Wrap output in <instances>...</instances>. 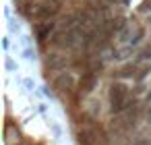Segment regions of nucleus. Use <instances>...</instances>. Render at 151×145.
<instances>
[{"label": "nucleus", "instance_id": "1", "mask_svg": "<svg viewBox=\"0 0 151 145\" xmlns=\"http://www.w3.org/2000/svg\"><path fill=\"white\" fill-rule=\"evenodd\" d=\"M139 100H134L130 95V89L126 83L122 81H112L110 87H108V104H110V112L116 116V114H122L126 112L128 108H132Z\"/></svg>", "mask_w": 151, "mask_h": 145}, {"label": "nucleus", "instance_id": "2", "mask_svg": "<svg viewBox=\"0 0 151 145\" xmlns=\"http://www.w3.org/2000/svg\"><path fill=\"white\" fill-rule=\"evenodd\" d=\"M62 6H60V0H42L40 4H33L31 11H29V17L31 21H50L54 19L56 15H60Z\"/></svg>", "mask_w": 151, "mask_h": 145}, {"label": "nucleus", "instance_id": "3", "mask_svg": "<svg viewBox=\"0 0 151 145\" xmlns=\"http://www.w3.org/2000/svg\"><path fill=\"white\" fill-rule=\"evenodd\" d=\"M106 139L104 128L95 126V124H85L77 131V143L79 145H101Z\"/></svg>", "mask_w": 151, "mask_h": 145}, {"label": "nucleus", "instance_id": "4", "mask_svg": "<svg viewBox=\"0 0 151 145\" xmlns=\"http://www.w3.org/2000/svg\"><path fill=\"white\" fill-rule=\"evenodd\" d=\"M54 87H56L60 93H64V95H68V93H73L75 89H79L75 75L68 73V71H62V73L56 75V79H54Z\"/></svg>", "mask_w": 151, "mask_h": 145}, {"label": "nucleus", "instance_id": "5", "mask_svg": "<svg viewBox=\"0 0 151 145\" xmlns=\"http://www.w3.org/2000/svg\"><path fill=\"white\" fill-rule=\"evenodd\" d=\"M58 29V23L54 19L50 21H40L35 27H33V33H35V40L37 44H46L48 40H52V33Z\"/></svg>", "mask_w": 151, "mask_h": 145}, {"label": "nucleus", "instance_id": "6", "mask_svg": "<svg viewBox=\"0 0 151 145\" xmlns=\"http://www.w3.org/2000/svg\"><path fill=\"white\" fill-rule=\"evenodd\" d=\"M70 62H73V60H70L68 56L58 54V52H50V54L44 58L46 69H50V71H54V73H62V71H66V66H68Z\"/></svg>", "mask_w": 151, "mask_h": 145}, {"label": "nucleus", "instance_id": "7", "mask_svg": "<svg viewBox=\"0 0 151 145\" xmlns=\"http://www.w3.org/2000/svg\"><path fill=\"white\" fill-rule=\"evenodd\" d=\"M99 77H101V73L91 71V69H85V73H83V77H81V81H79V93L89 95V93L95 89V85H97Z\"/></svg>", "mask_w": 151, "mask_h": 145}, {"label": "nucleus", "instance_id": "8", "mask_svg": "<svg viewBox=\"0 0 151 145\" xmlns=\"http://www.w3.org/2000/svg\"><path fill=\"white\" fill-rule=\"evenodd\" d=\"M137 75H139V64H137L134 60H130V62L122 64V66H120V69L114 73L116 81H124V79H137Z\"/></svg>", "mask_w": 151, "mask_h": 145}, {"label": "nucleus", "instance_id": "9", "mask_svg": "<svg viewBox=\"0 0 151 145\" xmlns=\"http://www.w3.org/2000/svg\"><path fill=\"white\" fill-rule=\"evenodd\" d=\"M134 62L141 66V64H145V62H151V44H145L141 50H137V54H134Z\"/></svg>", "mask_w": 151, "mask_h": 145}, {"label": "nucleus", "instance_id": "10", "mask_svg": "<svg viewBox=\"0 0 151 145\" xmlns=\"http://www.w3.org/2000/svg\"><path fill=\"white\" fill-rule=\"evenodd\" d=\"M145 33H147L145 25H139V23H137V27H134V35H132V40H130V44H128V46H132V48L137 50V46L145 40Z\"/></svg>", "mask_w": 151, "mask_h": 145}, {"label": "nucleus", "instance_id": "11", "mask_svg": "<svg viewBox=\"0 0 151 145\" xmlns=\"http://www.w3.org/2000/svg\"><path fill=\"white\" fill-rule=\"evenodd\" d=\"M23 54H25V60H35V58H37V54H35V50H33V48H27Z\"/></svg>", "mask_w": 151, "mask_h": 145}, {"label": "nucleus", "instance_id": "12", "mask_svg": "<svg viewBox=\"0 0 151 145\" xmlns=\"http://www.w3.org/2000/svg\"><path fill=\"white\" fill-rule=\"evenodd\" d=\"M4 66H6L11 73H15V71H17V64L13 62V58H11V56H6V60H4Z\"/></svg>", "mask_w": 151, "mask_h": 145}, {"label": "nucleus", "instance_id": "13", "mask_svg": "<svg viewBox=\"0 0 151 145\" xmlns=\"http://www.w3.org/2000/svg\"><path fill=\"white\" fill-rule=\"evenodd\" d=\"M139 13H151V0H145V2L139 6Z\"/></svg>", "mask_w": 151, "mask_h": 145}, {"label": "nucleus", "instance_id": "14", "mask_svg": "<svg viewBox=\"0 0 151 145\" xmlns=\"http://www.w3.org/2000/svg\"><path fill=\"white\" fill-rule=\"evenodd\" d=\"M25 87H27V89L31 91V89L35 87V83H33V79H25Z\"/></svg>", "mask_w": 151, "mask_h": 145}, {"label": "nucleus", "instance_id": "15", "mask_svg": "<svg viewBox=\"0 0 151 145\" xmlns=\"http://www.w3.org/2000/svg\"><path fill=\"white\" fill-rule=\"evenodd\" d=\"M147 100H151V91H149V95H147Z\"/></svg>", "mask_w": 151, "mask_h": 145}, {"label": "nucleus", "instance_id": "16", "mask_svg": "<svg viewBox=\"0 0 151 145\" xmlns=\"http://www.w3.org/2000/svg\"><path fill=\"white\" fill-rule=\"evenodd\" d=\"M6 145H11V143H6Z\"/></svg>", "mask_w": 151, "mask_h": 145}]
</instances>
